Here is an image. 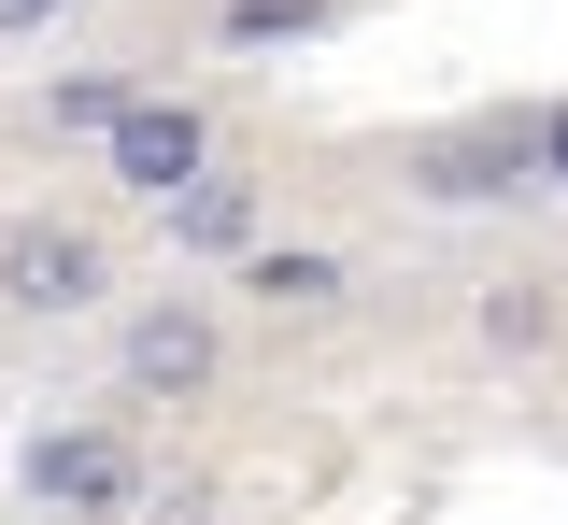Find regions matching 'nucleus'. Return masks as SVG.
<instances>
[{
	"instance_id": "obj_1",
	"label": "nucleus",
	"mask_w": 568,
	"mask_h": 525,
	"mask_svg": "<svg viewBox=\"0 0 568 525\" xmlns=\"http://www.w3.org/2000/svg\"><path fill=\"white\" fill-rule=\"evenodd\" d=\"M100 285H114V256H100V227H58V214L0 227V312H85Z\"/></svg>"
},
{
	"instance_id": "obj_2",
	"label": "nucleus",
	"mask_w": 568,
	"mask_h": 525,
	"mask_svg": "<svg viewBox=\"0 0 568 525\" xmlns=\"http://www.w3.org/2000/svg\"><path fill=\"white\" fill-rule=\"evenodd\" d=\"M29 497H43V512L114 525V512L142 497V454L114 441V426H43V441H29Z\"/></svg>"
},
{
	"instance_id": "obj_3",
	"label": "nucleus",
	"mask_w": 568,
	"mask_h": 525,
	"mask_svg": "<svg viewBox=\"0 0 568 525\" xmlns=\"http://www.w3.org/2000/svg\"><path fill=\"white\" fill-rule=\"evenodd\" d=\"M100 143H114V185H129V199H171L185 171H213V114L200 100H114Z\"/></svg>"
},
{
	"instance_id": "obj_4",
	"label": "nucleus",
	"mask_w": 568,
	"mask_h": 525,
	"mask_svg": "<svg viewBox=\"0 0 568 525\" xmlns=\"http://www.w3.org/2000/svg\"><path fill=\"white\" fill-rule=\"evenodd\" d=\"M526 171H540V128H511V114H469V128H426L413 143L426 199H511Z\"/></svg>"
},
{
	"instance_id": "obj_5",
	"label": "nucleus",
	"mask_w": 568,
	"mask_h": 525,
	"mask_svg": "<svg viewBox=\"0 0 568 525\" xmlns=\"http://www.w3.org/2000/svg\"><path fill=\"white\" fill-rule=\"evenodd\" d=\"M213 356H227V327H213L200 299H142L129 312V398H200Z\"/></svg>"
},
{
	"instance_id": "obj_6",
	"label": "nucleus",
	"mask_w": 568,
	"mask_h": 525,
	"mask_svg": "<svg viewBox=\"0 0 568 525\" xmlns=\"http://www.w3.org/2000/svg\"><path fill=\"white\" fill-rule=\"evenodd\" d=\"M156 214H171V241H200V256H242V241H256V185H242V171H185Z\"/></svg>"
},
{
	"instance_id": "obj_7",
	"label": "nucleus",
	"mask_w": 568,
	"mask_h": 525,
	"mask_svg": "<svg viewBox=\"0 0 568 525\" xmlns=\"http://www.w3.org/2000/svg\"><path fill=\"white\" fill-rule=\"evenodd\" d=\"M242 256H256V299H284V312L342 299V256H284V241H242Z\"/></svg>"
},
{
	"instance_id": "obj_8",
	"label": "nucleus",
	"mask_w": 568,
	"mask_h": 525,
	"mask_svg": "<svg viewBox=\"0 0 568 525\" xmlns=\"http://www.w3.org/2000/svg\"><path fill=\"white\" fill-rule=\"evenodd\" d=\"M484 341H497V356H526V341H555V299H526V285H497V299H484Z\"/></svg>"
},
{
	"instance_id": "obj_9",
	"label": "nucleus",
	"mask_w": 568,
	"mask_h": 525,
	"mask_svg": "<svg viewBox=\"0 0 568 525\" xmlns=\"http://www.w3.org/2000/svg\"><path fill=\"white\" fill-rule=\"evenodd\" d=\"M313 14H327V0H213L227 43H271V29H313Z\"/></svg>"
},
{
	"instance_id": "obj_10",
	"label": "nucleus",
	"mask_w": 568,
	"mask_h": 525,
	"mask_svg": "<svg viewBox=\"0 0 568 525\" xmlns=\"http://www.w3.org/2000/svg\"><path fill=\"white\" fill-rule=\"evenodd\" d=\"M114 100H129L114 72H71V85H58V128H114Z\"/></svg>"
},
{
	"instance_id": "obj_11",
	"label": "nucleus",
	"mask_w": 568,
	"mask_h": 525,
	"mask_svg": "<svg viewBox=\"0 0 568 525\" xmlns=\"http://www.w3.org/2000/svg\"><path fill=\"white\" fill-rule=\"evenodd\" d=\"M43 14H58V0H0V29H43Z\"/></svg>"
}]
</instances>
